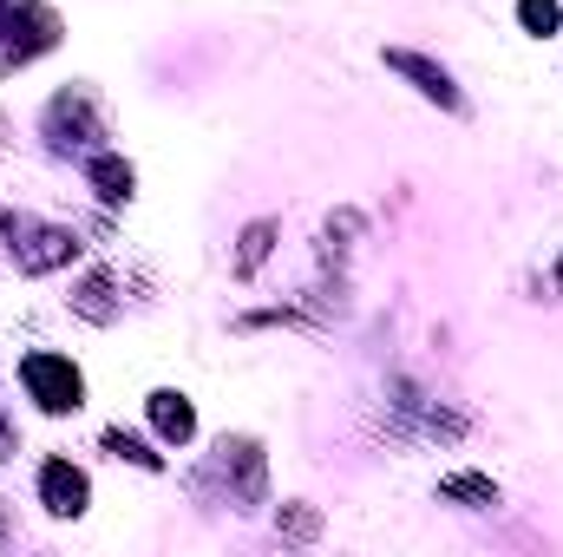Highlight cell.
Masks as SVG:
<instances>
[{
    "label": "cell",
    "mask_w": 563,
    "mask_h": 557,
    "mask_svg": "<svg viewBox=\"0 0 563 557\" xmlns=\"http://www.w3.org/2000/svg\"><path fill=\"white\" fill-rule=\"evenodd\" d=\"M86 177H92V190H99L106 204H132V190H139V171H132L119 151H92V157H86Z\"/></svg>",
    "instance_id": "obj_10"
},
{
    "label": "cell",
    "mask_w": 563,
    "mask_h": 557,
    "mask_svg": "<svg viewBox=\"0 0 563 557\" xmlns=\"http://www.w3.org/2000/svg\"><path fill=\"white\" fill-rule=\"evenodd\" d=\"M40 505H46L53 518H79V512L92 505V479H86L73 459H46V466H40Z\"/></svg>",
    "instance_id": "obj_6"
},
{
    "label": "cell",
    "mask_w": 563,
    "mask_h": 557,
    "mask_svg": "<svg viewBox=\"0 0 563 557\" xmlns=\"http://www.w3.org/2000/svg\"><path fill=\"white\" fill-rule=\"evenodd\" d=\"M282 538H295V545H308V538H321V512L314 505H282Z\"/></svg>",
    "instance_id": "obj_14"
},
{
    "label": "cell",
    "mask_w": 563,
    "mask_h": 557,
    "mask_svg": "<svg viewBox=\"0 0 563 557\" xmlns=\"http://www.w3.org/2000/svg\"><path fill=\"white\" fill-rule=\"evenodd\" d=\"M46 139L59 144V151H92V144L106 139L99 106H92V92H86V86L53 92V106H46Z\"/></svg>",
    "instance_id": "obj_4"
},
{
    "label": "cell",
    "mask_w": 563,
    "mask_h": 557,
    "mask_svg": "<svg viewBox=\"0 0 563 557\" xmlns=\"http://www.w3.org/2000/svg\"><path fill=\"white\" fill-rule=\"evenodd\" d=\"M439 492H445V499H465V505H498V485L478 479V472H445Z\"/></svg>",
    "instance_id": "obj_13"
},
{
    "label": "cell",
    "mask_w": 563,
    "mask_h": 557,
    "mask_svg": "<svg viewBox=\"0 0 563 557\" xmlns=\"http://www.w3.org/2000/svg\"><path fill=\"white\" fill-rule=\"evenodd\" d=\"M144 414H151V426H157L170 446H190V439H197V407H190L177 387H157V394L144 401Z\"/></svg>",
    "instance_id": "obj_8"
},
{
    "label": "cell",
    "mask_w": 563,
    "mask_h": 557,
    "mask_svg": "<svg viewBox=\"0 0 563 557\" xmlns=\"http://www.w3.org/2000/svg\"><path fill=\"white\" fill-rule=\"evenodd\" d=\"M518 20H525V33H538V40H544V33H558V26H563V7H558V0H518Z\"/></svg>",
    "instance_id": "obj_15"
},
{
    "label": "cell",
    "mask_w": 563,
    "mask_h": 557,
    "mask_svg": "<svg viewBox=\"0 0 563 557\" xmlns=\"http://www.w3.org/2000/svg\"><path fill=\"white\" fill-rule=\"evenodd\" d=\"M20 381H26V394L40 401V414H79L86 407V374L66 361V354H26L20 361Z\"/></svg>",
    "instance_id": "obj_3"
},
{
    "label": "cell",
    "mask_w": 563,
    "mask_h": 557,
    "mask_svg": "<svg viewBox=\"0 0 563 557\" xmlns=\"http://www.w3.org/2000/svg\"><path fill=\"white\" fill-rule=\"evenodd\" d=\"M119 308H125V302H119V270H92V276L73 288V315H86V321H99V328L119 321Z\"/></svg>",
    "instance_id": "obj_9"
},
{
    "label": "cell",
    "mask_w": 563,
    "mask_h": 557,
    "mask_svg": "<svg viewBox=\"0 0 563 557\" xmlns=\"http://www.w3.org/2000/svg\"><path fill=\"white\" fill-rule=\"evenodd\" d=\"M387 66H394V73H407V79L420 86L432 106H445V112H459V106H465V99H459V86H452V73H445V66H432L426 53H407V46H394V53H387Z\"/></svg>",
    "instance_id": "obj_7"
},
{
    "label": "cell",
    "mask_w": 563,
    "mask_h": 557,
    "mask_svg": "<svg viewBox=\"0 0 563 557\" xmlns=\"http://www.w3.org/2000/svg\"><path fill=\"white\" fill-rule=\"evenodd\" d=\"M269 250H276V223L263 217V223H250L243 243H236V276H256V270L269 263Z\"/></svg>",
    "instance_id": "obj_11"
},
{
    "label": "cell",
    "mask_w": 563,
    "mask_h": 557,
    "mask_svg": "<svg viewBox=\"0 0 563 557\" xmlns=\"http://www.w3.org/2000/svg\"><path fill=\"white\" fill-rule=\"evenodd\" d=\"M0 237H7L20 276H53V270H66V263L86 250L66 223H40L33 210H0Z\"/></svg>",
    "instance_id": "obj_1"
},
{
    "label": "cell",
    "mask_w": 563,
    "mask_h": 557,
    "mask_svg": "<svg viewBox=\"0 0 563 557\" xmlns=\"http://www.w3.org/2000/svg\"><path fill=\"white\" fill-rule=\"evenodd\" d=\"M217 466H223V479H230V505H236V512L263 505V492H269V459H263V446H256L250 433L223 439V446H217Z\"/></svg>",
    "instance_id": "obj_5"
},
{
    "label": "cell",
    "mask_w": 563,
    "mask_h": 557,
    "mask_svg": "<svg viewBox=\"0 0 563 557\" xmlns=\"http://www.w3.org/2000/svg\"><path fill=\"white\" fill-rule=\"evenodd\" d=\"M20 452V439H13V426H7V414H0V459H13Z\"/></svg>",
    "instance_id": "obj_16"
},
{
    "label": "cell",
    "mask_w": 563,
    "mask_h": 557,
    "mask_svg": "<svg viewBox=\"0 0 563 557\" xmlns=\"http://www.w3.org/2000/svg\"><path fill=\"white\" fill-rule=\"evenodd\" d=\"M106 452H112V459H132V466H144V472L164 466V452H151L139 433H125V426H106Z\"/></svg>",
    "instance_id": "obj_12"
},
{
    "label": "cell",
    "mask_w": 563,
    "mask_h": 557,
    "mask_svg": "<svg viewBox=\"0 0 563 557\" xmlns=\"http://www.w3.org/2000/svg\"><path fill=\"white\" fill-rule=\"evenodd\" d=\"M59 33H66V26H59V13H53L46 0H0V73H13V66L53 53Z\"/></svg>",
    "instance_id": "obj_2"
}]
</instances>
